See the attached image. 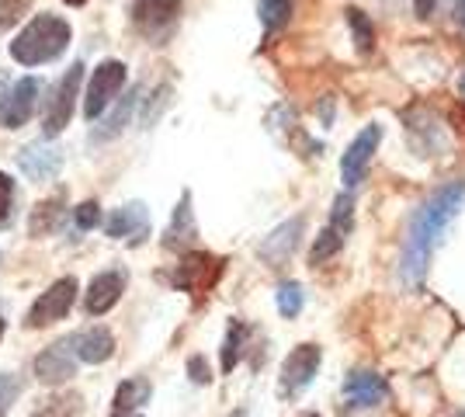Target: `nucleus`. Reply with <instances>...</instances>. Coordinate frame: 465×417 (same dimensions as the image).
<instances>
[{
	"label": "nucleus",
	"mask_w": 465,
	"mask_h": 417,
	"mask_svg": "<svg viewBox=\"0 0 465 417\" xmlns=\"http://www.w3.org/2000/svg\"><path fill=\"white\" fill-rule=\"evenodd\" d=\"M462 199H465V184L459 181V184L441 188L434 199L420 205V213H417L413 223H410L407 258H403L407 282H417V278L424 275L427 261H430V251H434V243H438V237H441V230L451 223V216L459 213Z\"/></svg>",
	"instance_id": "nucleus-1"
},
{
	"label": "nucleus",
	"mask_w": 465,
	"mask_h": 417,
	"mask_svg": "<svg viewBox=\"0 0 465 417\" xmlns=\"http://www.w3.org/2000/svg\"><path fill=\"white\" fill-rule=\"evenodd\" d=\"M66 45H70V25L56 15H35L18 32V39L11 42V56L21 66H42L63 56Z\"/></svg>",
	"instance_id": "nucleus-2"
},
{
	"label": "nucleus",
	"mask_w": 465,
	"mask_h": 417,
	"mask_svg": "<svg viewBox=\"0 0 465 417\" xmlns=\"http://www.w3.org/2000/svg\"><path fill=\"white\" fill-rule=\"evenodd\" d=\"M80 80H84V63H74L63 80L53 87V98L45 104V115H42V129L45 136H59L70 119H74V108H77V94H80Z\"/></svg>",
	"instance_id": "nucleus-3"
},
{
	"label": "nucleus",
	"mask_w": 465,
	"mask_h": 417,
	"mask_svg": "<svg viewBox=\"0 0 465 417\" xmlns=\"http://www.w3.org/2000/svg\"><path fill=\"white\" fill-rule=\"evenodd\" d=\"M181 18V0H136L133 4V25L143 39L167 42Z\"/></svg>",
	"instance_id": "nucleus-4"
},
{
	"label": "nucleus",
	"mask_w": 465,
	"mask_h": 417,
	"mask_svg": "<svg viewBox=\"0 0 465 417\" xmlns=\"http://www.w3.org/2000/svg\"><path fill=\"white\" fill-rule=\"evenodd\" d=\"M74 299H77V278L66 275V278H59V282H53V285L32 303V310H28V317H25V327L39 331V327H49V323L63 320L70 313Z\"/></svg>",
	"instance_id": "nucleus-5"
},
{
	"label": "nucleus",
	"mask_w": 465,
	"mask_h": 417,
	"mask_svg": "<svg viewBox=\"0 0 465 417\" xmlns=\"http://www.w3.org/2000/svg\"><path fill=\"white\" fill-rule=\"evenodd\" d=\"M125 87V63L104 60L94 70V77L87 84V94H84V115L87 119H101L104 108L118 98V91Z\"/></svg>",
	"instance_id": "nucleus-6"
},
{
	"label": "nucleus",
	"mask_w": 465,
	"mask_h": 417,
	"mask_svg": "<svg viewBox=\"0 0 465 417\" xmlns=\"http://www.w3.org/2000/svg\"><path fill=\"white\" fill-rule=\"evenodd\" d=\"M320 348L316 344H299L289 358H285V365H282V382H278V393L282 397H295V393H302L306 386L312 382L316 376V369H320Z\"/></svg>",
	"instance_id": "nucleus-7"
},
{
	"label": "nucleus",
	"mask_w": 465,
	"mask_h": 417,
	"mask_svg": "<svg viewBox=\"0 0 465 417\" xmlns=\"http://www.w3.org/2000/svg\"><path fill=\"white\" fill-rule=\"evenodd\" d=\"M104 233L115 240H129L133 247L143 243L146 233H150V213H146V205L143 202H129V205L115 209L112 216L104 219Z\"/></svg>",
	"instance_id": "nucleus-8"
},
{
	"label": "nucleus",
	"mask_w": 465,
	"mask_h": 417,
	"mask_svg": "<svg viewBox=\"0 0 465 417\" xmlns=\"http://www.w3.org/2000/svg\"><path fill=\"white\" fill-rule=\"evenodd\" d=\"M35 98H39V80L35 77L18 80L7 91L4 104H0V125L4 129H21L25 122L32 119V112H35Z\"/></svg>",
	"instance_id": "nucleus-9"
},
{
	"label": "nucleus",
	"mask_w": 465,
	"mask_h": 417,
	"mask_svg": "<svg viewBox=\"0 0 465 417\" xmlns=\"http://www.w3.org/2000/svg\"><path fill=\"white\" fill-rule=\"evenodd\" d=\"M379 136H382L379 125H369V129L358 133L354 143L348 146V154L341 160V178H344L348 188H358V184H361V178H365V171H369V164H371V154H375V146H379Z\"/></svg>",
	"instance_id": "nucleus-10"
},
{
	"label": "nucleus",
	"mask_w": 465,
	"mask_h": 417,
	"mask_svg": "<svg viewBox=\"0 0 465 417\" xmlns=\"http://www.w3.org/2000/svg\"><path fill=\"white\" fill-rule=\"evenodd\" d=\"M122 293H125V272L122 268L101 272V275L91 278V285L84 293V310L91 317H101V313H108L118 299H122Z\"/></svg>",
	"instance_id": "nucleus-11"
},
{
	"label": "nucleus",
	"mask_w": 465,
	"mask_h": 417,
	"mask_svg": "<svg viewBox=\"0 0 465 417\" xmlns=\"http://www.w3.org/2000/svg\"><path fill=\"white\" fill-rule=\"evenodd\" d=\"M223 272V261L213 254H192L184 258V264L174 272V285H181L184 293H209L215 285V278Z\"/></svg>",
	"instance_id": "nucleus-12"
},
{
	"label": "nucleus",
	"mask_w": 465,
	"mask_h": 417,
	"mask_svg": "<svg viewBox=\"0 0 465 417\" xmlns=\"http://www.w3.org/2000/svg\"><path fill=\"white\" fill-rule=\"evenodd\" d=\"M77 372V355H74V344L70 338L66 341H56V344H49L39 358H35V376L42 382H66V379Z\"/></svg>",
	"instance_id": "nucleus-13"
},
{
	"label": "nucleus",
	"mask_w": 465,
	"mask_h": 417,
	"mask_svg": "<svg viewBox=\"0 0 465 417\" xmlns=\"http://www.w3.org/2000/svg\"><path fill=\"white\" fill-rule=\"evenodd\" d=\"M386 379L379 372H371V369H354L348 382H344V400L351 407H375V403L386 400Z\"/></svg>",
	"instance_id": "nucleus-14"
},
{
	"label": "nucleus",
	"mask_w": 465,
	"mask_h": 417,
	"mask_svg": "<svg viewBox=\"0 0 465 417\" xmlns=\"http://www.w3.org/2000/svg\"><path fill=\"white\" fill-rule=\"evenodd\" d=\"M70 344H74L77 362H87V365H101V362H108L112 352H115V338H112L108 327H87V331L74 334Z\"/></svg>",
	"instance_id": "nucleus-15"
},
{
	"label": "nucleus",
	"mask_w": 465,
	"mask_h": 417,
	"mask_svg": "<svg viewBox=\"0 0 465 417\" xmlns=\"http://www.w3.org/2000/svg\"><path fill=\"white\" fill-rule=\"evenodd\" d=\"M18 164L28 178L49 181V178H56L59 174L63 157H59V150H53L49 143H32V146H25V150L18 154Z\"/></svg>",
	"instance_id": "nucleus-16"
},
{
	"label": "nucleus",
	"mask_w": 465,
	"mask_h": 417,
	"mask_svg": "<svg viewBox=\"0 0 465 417\" xmlns=\"http://www.w3.org/2000/svg\"><path fill=\"white\" fill-rule=\"evenodd\" d=\"M194 237H198V226H194V216H192V195L184 192L174 219H171V230H167V237H163V247H167V251H184V247L194 243Z\"/></svg>",
	"instance_id": "nucleus-17"
},
{
	"label": "nucleus",
	"mask_w": 465,
	"mask_h": 417,
	"mask_svg": "<svg viewBox=\"0 0 465 417\" xmlns=\"http://www.w3.org/2000/svg\"><path fill=\"white\" fill-rule=\"evenodd\" d=\"M150 400V382L146 379H125L118 386L115 403H112V417H139V407Z\"/></svg>",
	"instance_id": "nucleus-18"
},
{
	"label": "nucleus",
	"mask_w": 465,
	"mask_h": 417,
	"mask_svg": "<svg viewBox=\"0 0 465 417\" xmlns=\"http://www.w3.org/2000/svg\"><path fill=\"white\" fill-rule=\"evenodd\" d=\"M63 192H56L53 199L39 202L35 209H32V216H28V233L32 237H49V233H56V226L63 223Z\"/></svg>",
	"instance_id": "nucleus-19"
},
{
	"label": "nucleus",
	"mask_w": 465,
	"mask_h": 417,
	"mask_svg": "<svg viewBox=\"0 0 465 417\" xmlns=\"http://www.w3.org/2000/svg\"><path fill=\"white\" fill-rule=\"evenodd\" d=\"M299 233H302V219H292L289 226H282V230H274L272 237L264 240V247H261V254L268 261H285L295 251V240H299Z\"/></svg>",
	"instance_id": "nucleus-20"
},
{
	"label": "nucleus",
	"mask_w": 465,
	"mask_h": 417,
	"mask_svg": "<svg viewBox=\"0 0 465 417\" xmlns=\"http://www.w3.org/2000/svg\"><path fill=\"white\" fill-rule=\"evenodd\" d=\"M136 98H139V91L125 94V98H122V104L115 108V115H108V119H104V125H101V129H94L97 143H104V139H112V136H118V133H122V125H125V122H129V115H133V104H136Z\"/></svg>",
	"instance_id": "nucleus-21"
},
{
	"label": "nucleus",
	"mask_w": 465,
	"mask_h": 417,
	"mask_svg": "<svg viewBox=\"0 0 465 417\" xmlns=\"http://www.w3.org/2000/svg\"><path fill=\"white\" fill-rule=\"evenodd\" d=\"M243 338H247V327L240 320H232L230 334H226V348H223V372H230L232 365L240 362V344H243Z\"/></svg>",
	"instance_id": "nucleus-22"
},
{
	"label": "nucleus",
	"mask_w": 465,
	"mask_h": 417,
	"mask_svg": "<svg viewBox=\"0 0 465 417\" xmlns=\"http://www.w3.org/2000/svg\"><path fill=\"white\" fill-rule=\"evenodd\" d=\"M289 11H292V0H261V21H264L268 32L282 28L289 21Z\"/></svg>",
	"instance_id": "nucleus-23"
},
{
	"label": "nucleus",
	"mask_w": 465,
	"mask_h": 417,
	"mask_svg": "<svg viewBox=\"0 0 465 417\" xmlns=\"http://www.w3.org/2000/svg\"><path fill=\"white\" fill-rule=\"evenodd\" d=\"M278 310H282V317H295L302 310V285L299 282H285L278 289Z\"/></svg>",
	"instance_id": "nucleus-24"
},
{
	"label": "nucleus",
	"mask_w": 465,
	"mask_h": 417,
	"mask_svg": "<svg viewBox=\"0 0 465 417\" xmlns=\"http://www.w3.org/2000/svg\"><path fill=\"white\" fill-rule=\"evenodd\" d=\"M341 243H344V237L337 233V226H327V230L320 233V243L312 247V264H320V261H327L330 254H337Z\"/></svg>",
	"instance_id": "nucleus-25"
},
{
	"label": "nucleus",
	"mask_w": 465,
	"mask_h": 417,
	"mask_svg": "<svg viewBox=\"0 0 465 417\" xmlns=\"http://www.w3.org/2000/svg\"><path fill=\"white\" fill-rule=\"evenodd\" d=\"M15 216V181L11 174H0V230Z\"/></svg>",
	"instance_id": "nucleus-26"
},
{
	"label": "nucleus",
	"mask_w": 465,
	"mask_h": 417,
	"mask_svg": "<svg viewBox=\"0 0 465 417\" xmlns=\"http://www.w3.org/2000/svg\"><path fill=\"white\" fill-rule=\"evenodd\" d=\"M18 393H21L18 376H11V372H0V417H7V411H11V403L18 400Z\"/></svg>",
	"instance_id": "nucleus-27"
},
{
	"label": "nucleus",
	"mask_w": 465,
	"mask_h": 417,
	"mask_svg": "<svg viewBox=\"0 0 465 417\" xmlns=\"http://www.w3.org/2000/svg\"><path fill=\"white\" fill-rule=\"evenodd\" d=\"M97 223H101V205L97 202H84V205H77V230H94Z\"/></svg>",
	"instance_id": "nucleus-28"
},
{
	"label": "nucleus",
	"mask_w": 465,
	"mask_h": 417,
	"mask_svg": "<svg viewBox=\"0 0 465 417\" xmlns=\"http://www.w3.org/2000/svg\"><path fill=\"white\" fill-rule=\"evenodd\" d=\"M32 0H0V28H7V25H15V21L25 15V7H28Z\"/></svg>",
	"instance_id": "nucleus-29"
},
{
	"label": "nucleus",
	"mask_w": 465,
	"mask_h": 417,
	"mask_svg": "<svg viewBox=\"0 0 465 417\" xmlns=\"http://www.w3.org/2000/svg\"><path fill=\"white\" fill-rule=\"evenodd\" d=\"M188 369H192V379L194 382H209V365H205V362H202V358H192V362H188Z\"/></svg>",
	"instance_id": "nucleus-30"
},
{
	"label": "nucleus",
	"mask_w": 465,
	"mask_h": 417,
	"mask_svg": "<svg viewBox=\"0 0 465 417\" xmlns=\"http://www.w3.org/2000/svg\"><path fill=\"white\" fill-rule=\"evenodd\" d=\"M455 21H459V28L465 32V0H459V4H455Z\"/></svg>",
	"instance_id": "nucleus-31"
},
{
	"label": "nucleus",
	"mask_w": 465,
	"mask_h": 417,
	"mask_svg": "<svg viewBox=\"0 0 465 417\" xmlns=\"http://www.w3.org/2000/svg\"><path fill=\"white\" fill-rule=\"evenodd\" d=\"M4 98H7V74L0 70V104H4Z\"/></svg>",
	"instance_id": "nucleus-32"
},
{
	"label": "nucleus",
	"mask_w": 465,
	"mask_h": 417,
	"mask_svg": "<svg viewBox=\"0 0 465 417\" xmlns=\"http://www.w3.org/2000/svg\"><path fill=\"white\" fill-rule=\"evenodd\" d=\"M63 4H70V7H84L87 0H63Z\"/></svg>",
	"instance_id": "nucleus-33"
},
{
	"label": "nucleus",
	"mask_w": 465,
	"mask_h": 417,
	"mask_svg": "<svg viewBox=\"0 0 465 417\" xmlns=\"http://www.w3.org/2000/svg\"><path fill=\"white\" fill-rule=\"evenodd\" d=\"M39 417H66V414H59V411H45V414H39Z\"/></svg>",
	"instance_id": "nucleus-34"
},
{
	"label": "nucleus",
	"mask_w": 465,
	"mask_h": 417,
	"mask_svg": "<svg viewBox=\"0 0 465 417\" xmlns=\"http://www.w3.org/2000/svg\"><path fill=\"white\" fill-rule=\"evenodd\" d=\"M4 327H7V323H4V317H0V338H4Z\"/></svg>",
	"instance_id": "nucleus-35"
},
{
	"label": "nucleus",
	"mask_w": 465,
	"mask_h": 417,
	"mask_svg": "<svg viewBox=\"0 0 465 417\" xmlns=\"http://www.w3.org/2000/svg\"><path fill=\"white\" fill-rule=\"evenodd\" d=\"M302 417H320V414H302Z\"/></svg>",
	"instance_id": "nucleus-36"
},
{
	"label": "nucleus",
	"mask_w": 465,
	"mask_h": 417,
	"mask_svg": "<svg viewBox=\"0 0 465 417\" xmlns=\"http://www.w3.org/2000/svg\"><path fill=\"white\" fill-rule=\"evenodd\" d=\"M462 94H465V80H462Z\"/></svg>",
	"instance_id": "nucleus-37"
},
{
	"label": "nucleus",
	"mask_w": 465,
	"mask_h": 417,
	"mask_svg": "<svg viewBox=\"0 0 465 417\" xmlns=\"http://www.w3.org/2000/svg\"><path fill=\"white\" fill-rule=\"evenodd\" d=\"M459 417H465V414H459Z\"/></svg>",
	"instance_id": "nucleus-38"
}]
</instances>
